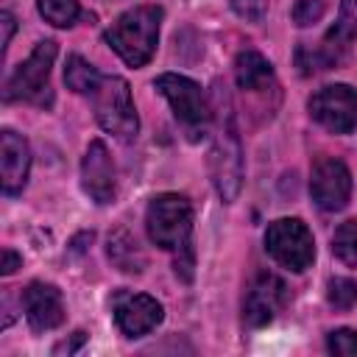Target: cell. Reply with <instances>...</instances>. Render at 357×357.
I'll return each instance as SVG.
<instances>
[{
    "instance_id": "cell-1",
    "label": "cell",
    "mask_w": 357,
    "mask_h": 357,
    "mask_svg": "<svg viewBox=\"0 0 357 357\" xmlns=\"http://www.w3.org/2000/svg\"><path fill=\"white\" fill-rule=\"evenodd\" d=\"M159 25H162L159 6H134L112 22V28L106 31V45L128 67H145L156 50Z\"/></svg>"
},
{
    "instance_id": "cell-2",
    "label": "cell",
    "mask_w": 357,
    "mask_h": 357,
    "mask_svg": "<svg viewBox=\"0 0 357 357\" xmlns=\"http://www.w3.org/2000/svg\"><path fill=\"white\" fill-rule=\"evenodd\" d=\"M145 226H148V237L153 245L173 251V254L190 251L192 206L178 192H162L148 204Z\"/></svg>"
},
{
    "instance_id": "cell-3",
    "label": "cell",
    "mask_w": 357,
    "mask_h": 357,
    "mask_svg": "<svg viewBox=\"0 0 357 357\" xmlns=\"http://www.w3.org/2000/svg\"><path fill=\"white\" fill-rule=\"evenodd\" d=\"M92 100V109H95V117L100 123L103 131H109L112 137L128 142L137 137V128H139V120H137V109H134V100H131V89H128V81L120 78V75H103L98 81V86L86 95Z\"/></svg>"
},
{
    "instance_id": "cell-4",
    "label": "cell",
    "mask_w": 357,
    "mask_h": 357,
    "mask_svg": "<svg viewBox=\"0 0 357 357\" xmlns=\"http://www.w3.org/2000/svg\"><path fill=\"white\" fill-rule=\"evenodd\" d=\"M265 251L287 271H307L315 259V240L298 218H279L265 229Z\"/></svg>"
},
{
    "instance_id": "cell-5",
    "label": "cell",
    "mask_w": 357,
    "mask_h": 357,
    "mask_svg": "<svg viewBox=\"0 0 357 357\" xmlns=\"http://www.w3.org/2000/svg\"><path fill=\"white\" fill-rule=\"evenodd\" d=\"M56 61V42H39L31 56L14 70L6 84V100H28L36 106L50 103V67Z\"/></svg>"
},
{
    "instance_id": "cell-6",
    "label": "cell",
    "mask_w": 357,
    "mask_h": 357,
    "mask_svg": "<svg viewBox=\"0 0 357 357\" xmlns=\"http://www.w3.org/2000/svg\"><path fill=\"white\" fill-rule=\"evenodd\" d=\"M153 86L159 89V95L170 103L176 120L184 126V131L190 137H198L206 131V123H209V106H206V98L201 92V86L187 78V75H178V73H162Z\"/></svg>"
},
{
    "instance_id": "cell-7",
    "label": "cell",
    "mask_w": 357,
    "mask_h": 357,
    "mask_svg": "<svg viewBox=\"0 0 357 357\" xmlns=\"http://www.w3.org/2000/svg\"><path fill=\"white\" fill-rule=\"evenodd\" d=\"M310 117L332 134H351L357 128V89L349 84H329L310 98Z\"/></svg>"
},
{
    "instance_id": "cell-8",
    "label": "cell",
    "mask_w": 357,
    "mask_h": 357,
    "mask_svg": "<svg viewBox=\"0 0 357 357\" xmlns=\"http://www.w3.org/2000/svg\"><path fill=\"white\" fill-rule=\"evenodd\" d=\"M209 173H212V184L218 190V195L231 204L243 187V151H240V139L231 128L220 131L212 151H209Z\"/></svg>"
},
{
    "instance_id": "cell-9",
    "label": "cell",
    "mask_w": 357,
    "mask_h": 357,
    "mask_svg": "<svg viewBox=\"0 0 357 357\" xmlns=\"http://www.w3.org/2000/svg\"><path fill=\"white\" fill-rule=\"evenodd\" d=\"M310 195L324 212H337L349 204L351 173L340 159H318L310 173Z\"/></svg>"
},
{
    "instance_id": "cell-10",
    "label": "cell",
    "mask_w": 357,
    "mask_h": 357,
    "mask_svg": "<svg viewBox=\"0 0 357 357\" xmlns=\"http://www.w3.org/2000/svg\"><path fill=\"white\" fill-rule=\"evenodd\" d=\"M284 301H287L284 282L276 273L262 271V273H257L251 279V284L245 290V298H243V321L248 326H254V329L257 326H265V324H271L279 315V310L284 307Z\"/></svg>"
},
{
    "instance_id": "cell-11",
    "label": "cell",
    "mask_w": 357,
    "mask_h": 357,
    "mask_svg": "<svg viewBox=\"0 0 357 357\" xmlns=\"http://www.w3.org/2000/svg\"><path fill=\"white\" fill-rule=\"evenodd\" d=\"M162 304L145 293H117L114 298V321L123 335L142 337L162 321Z\"/></svg>"
},
{
    "instance_id": "cell-12",
    "label": "cell",
    "mask_w": 357,
    "mask_h": 357,
    "mask_svg": "<svg viewBox=\"0 0 357 357\" xmlns=\"http://www.w3.org/2000/svg\"><path fill=\"white\" fill-rule=\"evenodd\" d=\"M22 307H25V318H28L31 329H36V332L56 329L64 321V298L56 284L31 282L22 290Z\"/></svg>"
},
{
    "instance_id": "cell-13",
    "label": "cell",
    "mask_w": 357,
    "mask_h": 357,
    "mask_svg": "<svg viewBox=\"0 0 357 357\" xmlns=\"http://www.w3.org/2000/svg\"><path fill=\"white\" fill-rule=\"evenodd\" d=\"M81 184L95 204H109L114 198V162L100 139H92L84 153Z\"/></svg>"
},
{
    "instance_id": "cell-14",
    "label": "cell",
    "mask_w": 357,
    "mask_h": 357,
    "mask_svg": "<svg viewBox=\"0 0 357 357\" xmlns=\"http://www.w3.org/2000/svg\"><path fill=\"white\" fill-rule=\"evenodd\" d=\"M31 170V151L28 142L11 131L3 128L0 134V173H3V192L6 195H20Z\"/></svg>"
},
{
    "instance_id": "cell-15",
    "label": "cell",
    "mask_w": 357,
    "mask_h": 357,
    "mask_svg": "<svg viewBox=\"0 0 357 357\" xmlns=\"http://www.w3.org/2000/svg\"><path fill=\"white\" fill-rule=\"evenodd\" d=\"M234 78L240 89H248V92H268L276 86L271 61L257 50H243L234 59Z\"/></svg>"
},
{
    "instance_id": "cell-16",
    "label": "cell",
    "mask_w": 357,
    "mask_h": 357,
    "mask_svg": "<svg viewBox=\"0 0 357 357\" xmlns=\"http://www.w3.org/2000/svg\"><path fill=\"white\" fill-rule=\"evenodd\" d=\"M109 257H112V259L120 265V271H126V273H137V271H142V265H145V257L139 254L137 240H134L126 229H120L117 234L109 237Z\"/></svg>"
},
{
    "instance_id": "cell-17",
    "label": "cell",
    "mask_w": 357,
    "mask_h": 357,
    "mask_svg": "<svg viewBox=\"0 0 357 357\" xmlns=\"http://www.w3.org/2000/svg\"><path fill=\"white\" fill-rule=\"evenodd\" d=\"M100 78H103V75H100L86 59H81V56H70L67 64H64V84H67L73 92H78V95H89V92L98 86Z\"/></svg>"
},
{
    "instance_id": "cell-18",
    "label": "cell",
    "mask_w": 357,
    "mask_h": 357,
    "mask_svg": "<svg viewBox=\"0 0 357 357\" xmlns=\"http://www.w3.org/2000/svg\"><path fill=\"white\" fill-rule=\"evenodd\" d=\"M36 8L45 17V22L56 28H70L81 14L78 0H36Z\"/></svg>"
},
{
    "instance_id": "cell-19",
    "label": "cell",
    "mask_w": 357,
    "mask_h": 357,
    "mask_svg": "<svg viewBox=\"0 0 357 357\" xmlns=\"http://www.w3.org/2000/svg\"><path fill=\"white\" fill-rule=\"evenodd\" d=\"M332 251L340 262L357 265V220H343L332 234Z\"/></svg>"
},
{
    "instance_id": "cell-20",
    "label": "cell",
    "mask_w": 357,
    "mask_h": 357,
    "mask_svg": "<svg viewBox=\"0 0 357 357\" xmlns=\"http://www.w3.org/2000/svg\"><path fill=\"white\" fill-rule=\"evenodd\" d=\"M329 304L337 307V310H349L354 301H357V282L354 279H346V276H335L329 282Z\"/></svg>"
},
{
    "instance_id": "cell-21",
    "label": "cell",
    "mask_w": 357,
    "mask_h": 357,
    "mask_svg": "<svg viewBox=\"0 0 357 357\" xmlns=\"http://www.w3.org/2000/svg\"><path fill=\"white\" fill-rule=\"evenodd\" d=\"M326 346L337 357H357V332L354 329H335V332H329Z\"/></svg>"
},
{
    "instance_id": "cell-22",
    "label": "cell",
    "mask_w": 357,
    "mask_h": 357,
    "mask_svg": "<svg viewBox=\"0 0 357 357\" xmlns=\"http://www.w3.org/2000/svg\"><path fill=\"white\" fill-rule=\"evenodd\" d=\"M321 17H324V0H296V6H293L296 25L307 28V25H315Z\"/></svg>"
},
{
    "instance_id": "cell-23",
    "label": "cell",
    "mask_w": 357,
    "mask_h": 357,
    "mask_svg": "<svg viewBox=\"0 0 357 357\" xmlns=\"http://www.w3.org/2000/svg\"><path fill=\"white\" fill-rule=\"evenodd\" d=\"M231 8L240 17H245L251 22H259L265 17V11H268V0H231Z\"/></svg>"
},
{
    "instance_id": "cell-24",
    "label": "cell",
    "mask_w": 357,
    "mask_h": 357,
    "mask_svg": "<svg viewBox=\"0 0 357 357\" xmlns=\"http://www.w3.org/2000/svg\"><path fill=\"white\" fill-rule=\"evenodd\" d=\"M349 33H357V0H343L340 3V20H337Z\"/></svg>"
},
{
    "instance_id": "cell-25",
    "label": "cell",
    "mask_w": 357,
    "mask_h": 357,
    "mask_svg": "<svg viewBox=\"0 0 357 357\" xmlns=\"http://www.w3.org/2000/svg\"><path fill=\"white\" fill-rule=\"evenodd\" d=\"M3 262H0V271H3V276H8V273H14L20 265H22V257L17 254V251H11V248H3Z\"/></svg>"
},
{
    "instance_id": "cell-26",
    "label": "cell",
    "mask_w": 357,
    "mask_h": 357,
    "mask_svg": "<svg viewBox=\"0 0 357 357\" xmlns=\"http://www.w3.org/2000/svg\"><path fill=\"white\" fill-rule=\"evenodd\" d=\"M0 25H3V47H8L11 33H14V17H11L8 11H3V14H0Z\"/></svg>"
}]
</instances>
